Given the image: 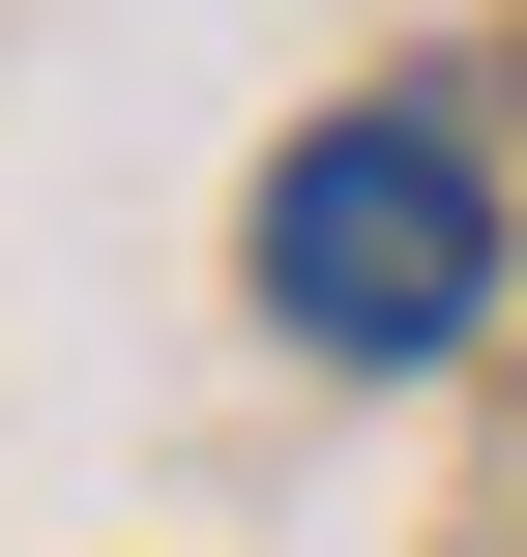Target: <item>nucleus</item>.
I'll return each instance as SVG.
<instances>
[{
	"label": "nucleus",
	"instance_id": "nucleus-1",
	"mask_svg": "<svg viewBox=\"0 0 527 557\" xmlns=\"http://www.w3.org/2000/svg\"><path fill=\"white\" fill-rule=\"evenodd\" d=\"M264 294H293V352H440V323H499V176L440 117H323L264 176Z\"/></svg>",
	"mask_w": 527,
	"mask_h": 557
}]
</instances>
